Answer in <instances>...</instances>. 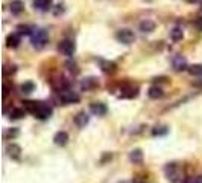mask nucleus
I'll return each instance as SVG.
<instances>
[{"label":"nucleus","mask_w":202,"mask_h":183,"mask_svg":"<svg viewBox=\"0 0 202 183\" xmlns=\"http://www.w3.org/2000/svg\"><path fill=\"white\" fill-rule=\"evenodd\" d=\"M183 28L181 26H175L172 31H170V38L173 40V41H179V40H183Z\"/></svg>","instance_id":"nucleus-19"},{"label":"nucleus","mask_w":202,"mask_h":183,"mask_svg":"<svg viewBox=\"0 0 202 183\" xmlns=\"http://www.w3.org/2000/svg\"><path fill=\"white\" fill-rule=\"evenodd\" d=\"M129 160L132 163H141L143 162V153H141V150H132L129 153Z\"/></svg>","instance_id":"nucleus-15"},{"label":"nucleus","mask_w":202,"mask_h":183,"mask_svg":"<svg viewBox=\"0 0 202 183\" xmlns=\"http://www.w3.org/2000/svg\"><path fill=\"white\" fill-rule=\"evenodd\" d=\"M17 134H19V131H17V130H14V131L11 130V131H9V133H6L5 136H17Z\"/></svg>","instance_id":"nucleus-28"},{"label":"nucleus","mask_w":202,"mask_h":183,"mask_svg":"<svg viewBox=\"0 0 202 183\" xmlns=\"http://www.w3.org/2000/svg\"><path fill=\"white\" fill-rule=\"evenodd\" d=\"M67 66H69V70L72 73H79V69H78V66H76V63H67Z\"/></svg>","instance_id":"nucleus-26"},{"label":"nucleus","mask_w":202,"mask_h":183,"mask_svg":"<svg viewBox=\"0 0 202 183\" xmlns=\"http://www.w3.org/2000/svg\"><path fill=\"white\" fill-rule=\"evenodd\" d=\"M195 28H196L198 31H202V17H198L195 20Z\"/></svg>","instance_id":"nucleus-27"},{"label":"nucleus","mask_w":202,"mask_h":183,"mask_svg":"<svg viewBox=\"0 0 202 183\" xmlns=\"http://www.w3.org/2000/svg\"><path fill=\"white\" fill-rule=\"evenodd\" d=\"M53 141H55L56 145L64 146L67 142H69V134H67L65 131H58L55 134V137H53Z\"/></svg>","instance_id":"nucleus-13"},{"label":"nucleus","mask_w":202,"mask_h":183,"mask_svg":"<svg viewBox=\"0 0 202 183\" xmlns=\"http://www.w3.org/2000/svg\"><path fill=\"white\" fill-rule=\"evenodd\" d=\"M188 72L191 73V75H196V76H202V66L201 64L190 66V67H188Z\"/></svg>","instance_id":"nucleus-23"},{"label":"nucleus","mask_w":202,"mask_h":183,"mask_svg":"<svg viewBox=\"0 0 202 183\" xmlns=\"http://www.w3.org/2000/svg\"><path fill=\"white\" fill-rule=\"evenodd\" d=\"M172 64H173V67H175L176 70H184V69L188 67V66H187V61H185V58H184L183 55H176V56H173Z\"/></svg>","instance_id":"nucleus-9"},{"label":"nucleus","mask_w":202,"mask_h":183,"mask_svg":"<svg viewBox=\"0 0 202 183\" xmlns=\"http://www.w3.org/2000/svg\"><path fill=\"white\" fill-rule=\"evenodd\" d=\"M24 109L38 119H47V118H50V114L53 111L47 102H43V101H26Z\"/></svg>","instance_id":"nucleus-1"},{"label":"nucleus","mask_w":202,"mask_h":183,"mask_svg":"<svg viewBox=\"0 0 202 183\" xmlns=\"http://www.w3.org/2000/svg\"><path fill=\"white\" fill-rule=\"evenodd\" d=\"M52 6V0H34V8L38 11H49Z\"/></svg>","instance_id":"nucleus-12"},{"label":"nucleus","mask_w":202,"mask_h":183,"mask_svg":"<svg viewBox=\"0 0 202 183\" xmlns=\"http://www.w3.org/2000/svg\"><path fill=\"white\" fill-rule=\"evenodd\" d=\"M99 86V83H97V79L96 78H93V76H90V78H85L82 83H81V89L85 92L88 90H93V89H96Z\"/></svg>","instance_id":"nucleus-8"},{"label":"nucleus","mask_w":202,"mask_h":183,"mask_svg":"<svg viewBox=\"0 0 202 183\" xmlns=\"http://www.w3.org/2000/svg\"><path fill=\"white\" fill-rule=\"evenodd\" d=\"M24 113H26V111L23 109H14L11 111V118H12V119H20V118L24 116Z\"/></svg>","instance_id":"nucleus-25"},{"label":"nucleus","mask_w":202,"mask_h":183,"mask_svg":"<svg viewBox=\"0 0 202 183\" xmlns=\"http://www.w3.org/2000/svg\"><path fill=\"white\" fill-rule=\"evenodd\" d=\"M8 153H9V156L11 157H14V159H17L20 156V146H17V145H9L8 146Z\"/></svg>","instance_id":"nucleus-21"},{"label":"nucleus","mask_w":202,"mask_h":183,"mask_svg":"<svg viewBox=\"0 0 202 183\" xmlns=\"http://www.w3.org/2000/svg\"><path fill=\"white\" fill-rule=\"evenodd\" d=\"M58 51H59V54L64 55V56H72L74 54V51H76V44H74L73 40L65 38V40H62L58 44Z\"/></svg>","instance_id":"nucleus-4"},{"label":"nucleus","mask_w":202,"mask_h":183,"mask_svg":"<svg viewBox=\"0 0 202 183\" xmlns=\"http://www.w3.org/2000/svg\"><path fill=\"white\" fill-rule=\"evenodd\" d=\"M90 110H91L93 114H96V116H105L107 114V105L105 104H102V102H93L91 105H90Z\"/></svg>","instance_id":"nucleus-7"},{"label":"nucleus","mask_w":202,"mask_h":183,"mask_svg":"<svg viewBox=\"0 0 202 183\" xmlns=\"http://www.w3.org/2000/svg\"><path fill=\"white\" fill-rule=\"evenodd\" d=\"M116 38H117V41H120L123 44H131V43H134L135 35L131 29H120V31H117Z\"/></svg>","instance_id":"nucleus-5"},{"label":"nucleus","mask_w":202,"mask_h":183,"mask_svg":"<svg viewBox=\"0 0 202 183\" xmlns=\"http://www.w3.org/2000/svg\"><path fill=\"white\" fill-rule=\"evenodd\" d=\"M120 92H122V95H120L122 98H135L138 95V87H134L131 84H125Z\"/></svg>","instance_id":"nucleus-6"},{"label":"nucleus","mask_w":202,"mask_h":183,"mask_svg":"<svg viewBox=\"0 0 202 183\" xmlns=\"http://www.w3.org/2000/svg\"><path fill=\"white\" fill-rule=\"evenodd\" d=\"M34 90H35V84L34 83H24V84H21V92L23 93H32Z\"/></svg>","instance_id":"nucleus-22"},{"label":"nucleus","mask_w":202,"mask_h":183,"mask_svg":"<svg viewBox=\"0 0 202 183\" xmlns=\"http://www.w3.org/2000/svg\"><path fill=\"white\" fill-rule=\"evenodd\" d=\"M147 95H149V98L150 99H158V98H161L163 95H164V92L161 87H158V86H152L149 92H147Z\"/></svg>","instance_id":"nucleus-16"},{"label":"nucleus","mask_w":202,"mask_h":183,"mask_svg":"<svg viewBox=\"0 0 202 183\" xmlns=\"http://www.w3.org/2000/svg\"><path fill=\"white\" fill-rule=\"evenodd\" d=\"M31 43L35 49H43L47 43V32L44 29H34L31 35Z\"/></svg>","instance_id":"nucleus-2"},{"label":"nucleus","mask_w":202,"mask_h":183,"mask_svg":"<svg viewBox=\"0 0 202 183\" xmlns=\"http://www.w3.org/2000/svg\"><path fill=\"white\" fill-rule=\"evenodd\" d=\"M187 2H190V3H195V2H199V0H187Z\"/></svg>","instance_id":"nucleus-29"},{"label":"nucleus","mask_w":202,"mask_h":183,"mask_svg":"<svg viewBox=\"0 0 202 183\" xmlns=\"http://www.w3.org/2000/svg\"><path fill=\"white\" fill-rule=\"evenodd\" d=\"M9 8H11V12L17 16V14H21V12H23V9H24V3H23L21 0H12L11 5H9Z\"/></svg>","instance_id":"nucleus-14"},{"label":"nucleus","mask_w":202,"mask_h":183,"mask_svg":"<svg viewBox=\"0 0 202 183\" xmlns=\"http://www.w3.org/2000/svg\"><path fill=\"white\" fill-rule=\"evenodd\" d=\"M102 70L103 72H114L116 70V64L108 63V61H102Z\"/></svg>","instance_id":"nucleus-24"},{"label":"nucleus","mask_w":202,"mask_h":183,"mask_svg":"<svg viewBox=\"0 0 202 183\" xmlns=\"http://www.w3.org/2000/svg\"><path fill=\"white\" fill-rule=\"evenodd\" d=\"M166 174H167L169 180L175 182V180H176V177H178V168H176V165H175V163L169 165V166L166 168Z\"/></svg>","instance_id":"nucleus-17"},{"label":"nucleus","mask_w":202,"mask_h":183,"mask_svg":"<svg viewBox=\"0 0 202 183\" xmlns=\"http://www.w3.org/2000/svg\"><path fill=\"white\" fill-rule=\"evenodd\" d=\"M155 21H152V20H143V21H140V25H138V29L141 31V32H152V31H155Z\"/></svg>","instance_id":"nucleus-10"},{"label":"nucleus","mask_w":202,"mask_h":183,"mask_svg":"<svg viewBox=\"0 0 202 183\" xmlns=\"http://www.w3.org/2000/svg\"><path fill=\"white\" fill-rule=\"evenodd\" d=\"M17 34H26V35H32V32H34V29L31 28V26H27V25H20L17 26Z\"/></svg>","instance_id":"nucleus-20"},{"label":"nucleus","mask_w":202,"mask_h":183,"mask_svg":"<svg viewBox=\"0 0 202 183\" xmlns=\"http://www.w3.org/2000/svg\"><path fill=\"white\" fill-rule=\"evenodd\" d=\"M58 99H59V102L69 105V104H76V102H79V101H81V96H79L76 92L70 90V89H65V90H62V92L58 93Z\"/></svg>","instance_id":"nucleus-3"},{"label":"nucleus","mask_w":202,"mask_h":183,"mask_svg":"<svg viewBox=\"0 0 202 183\" xmlns=\"http://www.w3.org/2000/svg\"><path fill=\"white\" fill-rule=\"evenodd\" d=\"M88 121H90V118H88V114H87L85 111H81V113H78V114L74 116V124L81 128L85 127V125L88 124Z\"/></svg>","instance_id":"nucleus-11"},{"label":"nucleus","mask_w":202,"mask_h":183,"mask_svg":"<svg viewBox=\"0 0 202 183\" xmlns=\"http://www.w3.org/2000/svg\"><path fill=\"white\" fill-rule=\"evenodd\" d=\"M20 44V34H11L6 38V46L8 47H17Z\"/></svg>","instance_id":"nucleus-18"}]
</instances>
